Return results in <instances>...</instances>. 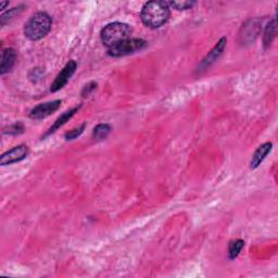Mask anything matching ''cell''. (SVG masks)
<instances>
[{
  "label": "cell",
  "instance_id": "e0dca14e",
  "mask_svg": "<svg viewBox=\"0 0 278 278\" xmlns=\"http://www.w3.org/2000/svg\"><path fill=\"white\" fill-rule=\"evenodd\" d=\"M170 5L176 10H188L192 9L195 5V1H188V0H178V1H171Z\"/></svg>",
  "mask_w": 278,
  "mask_h": 278
},
{
  "label": "cell",
  "instance_id": "8fae6325",
  "mask_svg": "<svg viewBox=\"0 0 278 278\" xmlns=\"http://www.w3.org/2000/svg\"><path fill=\"white\" fill-rule=\"evenodd\" d=\"M272 147H273L272 143H265L262 146L259 147L257 151L254 152L251 163H250V166H251V168H257L261 164V163L263 162V160L265 159L266 156H268L271 152Z\"/></svg>",
  "mask_w": 278,
  "mask_h": 278
},
{
  "label": "cell",
  "instance_id": "ac0fdd59",
  "mask_svg": "<svg viewBox=\"0 0 278 278\" xmlns=\"http://www.w3.org/2000/svg\"><path fill=\"white\" fill-rule=\"evenodd\" d=\"M86 127V124H83L81 126L78 127V128H74L72 130H70L67 134H65V139L67 140H73L75 138H78L79 136H80L81 134L84 133V129Z\"/></svg>",
  "mask_w": 278,
  "mask_h": 278
},
{
  "label": "cell",
  "instance_id": "44dd1931",
  "mask_svg": "<svg viewBox=\"0 0 278 278\" xmlns=\"http://www.w3.org/2000/svg\"><path fill=\"white\" fill-rule=\"evenodd\" d=\"M9 4L8 1H5V2H1V9H4L5 8V5Z\"/></svg>",
  "mask_w": 278,
  "mask_h": 278
},
{
  "label": "cell",
  "instance_id": "4fadbf2b",
  "mask_svg": "<svg viewBox=\"0 0 278 278\" xmlns=\"http://www.w3.org/2000/svg\"><path fill=\"white\" fill-rule=\"evenodd\" d=\"M275 36H276V19L273 18L270 21V23L266 25V29L264 32L263 42L265 48H269L271 46V43L273 42Z\"/></svg>",
  "mask_w": 278,
  "mask_h": 278
},
{
  "label": "cell",
  "instance_id": "30bf717a",
  "mask_svg": "<svg viewBox=\"0 0 278 278\" xmlns=\"http://www.w3.org/2000/svg\"><path fill=\"white\" fill-rule=\"evenodd\" d=\"M16 60V52L12 48H7L1 53V64H0V73L4 75L12 70Z\"/></svg>",
  "mask_w": 278,
  "mask_h": 278
},
{
  "label": "cell",
  "instance_id": "8992f818",
  "mask_svg": "<svg viewBox=\"0 0 278 278\" xmlns=\"http://www.w3.org/2000/svg\"><path fill=\"white\" fill-rule=\"evenodd\" d=\"M76 68H78V64H76V62L74 61V60H72V61H70L63 68V70L61 71V72L58 74L56 79H54V81L51 84L50 90L52 92H56V91H58L60 89H62L63 87L68 84V81L70 80L71 78H72L73 74L75 73Z\"/></svg>",
  "mask_w": 278,
  "mask_h": 278
},
{
  "label": "cell",
  "instance_id": "277c9868",
  "mask_svg": "<svg viewBox=\"0 0 278 278\" xmlns=\"http://www.w3.org/2000/svg\"><path fill=\"white\" fill-rule=\"evenodd\" d=\"M146 46L147 42L144 40H140V38H129V40H124L117 46L109 48L108 53L111 57H123L130 53L137 52L141 50V49H144Z\"/></svg>",
  "mask_w": 278,
  "mask_h": 278
},
{
  "label": "cell",
  "instance_id": "d6986e66",
  "mask_svg": "<svg viewBox=\"0 0 278 278\" xmlns=\"http://www.w3.org/2000/svg\"><path fill=\"white\" fill-rule=\"evenodd\" d=\"M23 130H24L23 125H22L21 123H16V124L11 125V126H9L7 128H4L3 133L9 134V135H18V134L23 133Z\"/></svg>",
  "mask_w": 278,
  "mask_h": 278
},
{
  "label": "cell",
  "instance_id": "5b68a950",
  "mask_svg": "<svg viewBox=\"0 0 278 278\" xmlns=\"http://www.w3.org/2000/svg\"><path fill=\"white\" fill-rule=\"evenodd\" d=\"M261 25H262V21L260 19H251L249 20L246 24L242 25V29L240 32V41L242 43H251L255 40L260 34Z\"/></svg>",
  "mask_w": 278,
  "mask_h": 278
},
{
  "label": "cell",
  "instance_id": "ba28073f",
  "mask_svg": "<svg viewBox=\"0 0 278 278\" xmlns=\"http://www.w3.org/2000/svg\"><path fill=\"white\" fill-rule=\"evenodd\" d=\"M60 106H61V100H54L50 102L40 103V105L36 106L34 109H32V111L30 113V118L34 119H45L56 112L60 108Z\"/></svg>",
  "mask_w": 278,
  "mask_h": 278
},
{
  "label": "cell",
  "instance_id": "9a60e30c",
  "mask_svg": "<svg viewBox=\"0 0 278 278\" xmlns=\"http://www.w3.org/2000/svg\"><path fill=\"white\" fill-rule=\"evenodd\" d=\"M244 246V241L240 240V239H238V240L235 241H232L230 243V248H228V257H230L231 260L236 259L239 253L241 252V250Z\"/></svg>",
  "mask_w": 278,
  "mask_h": 278
},
{
  "label": "cell",
  "instance_id": "52a82bcc",
  "mask_svg": "<svg viewBox=\"0 0 278 278\" xmlns=\"http://www.w3.org/2000/svg\"><path fill=\"white\" fill-rule=\"evenodd\" d=\"M29 155V148L25 145L16 146L11 150L4 152V154L0 158V165H10L12 163L20 162Z\"/></svg>",
  "mask_w": 278,
  "mask_h": 278
},
{
  "label": "cell",
  "instance_id": "3957f363",
  "mask_svg": "<svg viewBox=\"0 0 278 278\" xmlns=\"http://www.w3.org/2000/svg\"><path fill=\"white\" fill-rule=\"evenodd\" d=\"M132 35V27L122 22H114L108 24L101 31V40L108 48L117 46L119 43L127 40Z\"/></svg>",
  "mask_w": 278,
  "mask_h": 278
},
{
  "label": "cell",
  "instance_id": "7a4b0ae2",
  "mask_svg": "<svg viewBox=\"0 0 278 278\" xmlns=\"http://www.w3.org/2000/svg\"><path fill=\"white\" fill-rule=\"evenodd\" d=\"M52 19L46 12H37L32 15L24 26V34L30 40H40L51 30Z\"/></svg>",
  "mask_w": 278,
  "mask_h": 278
},
{
  "label": "cell",
  "instance_id": "ffe728a7",
  "mask_svg": "<svg viewBox=\"0 0 278 278\" xmlns=\"http://www.w3.org/2000/svg\"><path fill=\"white\" fill-rule=\"evenodd\" d=\"M96 88H97V83H95V81H91V83L87 84V85L84 87L83 91H81V95H83L84 97L88 96V95L90 94V92L94 91Z\"/></svg>",
  "mask_w": 278,
  "mask_h": 278
},
{
  "label": "cell",
  "instance_id": "7c38bea8",
  "mask_svg": "<svg viewBox=\"0 0 278 278\" xmlns=\"http://www.w3.org/2000/svg\"><path fill=\"white\" fill-rule=\"evenodd\" d=\"M79 109V108H74V109H71V110H69V111H67L65 113H63L61 117H59L58 119H57V121L53 123V125L52 126L48 129V132H47V134H46V136H48V135H50L51 133H54L56 132V130L58 129V128H60L62 126V125H64L65 123H67L69 119L72 118L74 114H75V112L78 111Z\"/></svg>",
  "mask_w": 278,
  "mask_h": 278
},
{
  "label": "cell",
  "instance_id": "6da1fadb",
  "mask_svg": "<svg viewBox=\"0 0 278 278\" xmlns=\"http://www.w3.org/2000/svg\"><path fill=\"white\" fill-rule=\"evenodd\" d=\"M170 18V7L165 1H149L141 10V21L150 29H159Z\"/></svg>",
  "mask_w": 278,
  "mask_h": 278
},
{
  "label": "cell",
  "instance_id": "5bb4252c",
  "mask_svg": "<svg viewBox=\"0 0 278 278\" xmlns=\"http://www.w3.org/2000/svg\"><path fill=\"white\" fill-rule=\"evenodd\" d=\"M111 132L110 125L108 124H99L94 128V132H92V137L96 140H103L108 137V135Z\"/></svg>",
  "mask_w": 278,
  "mask_h": 278
},
{
  "label": "cell",
  "instance_id": "9c48e42d",
  "mask_svg": "<svg viewBox=\"0 0 278 278\" xmlns=\"http://www.w3.org/2000/svg\"><path fill=\"white\" fill-rule=\"evenodd\" d=\"M226 42H227L226 37H222L219 42L215 45V47L212 49V50L206 54V57L202 60V62H201V64L199 65L198 71H204L205 69L210 68L215 61H217V59L222 56L223 52L225 50Z\"/></svg>",
  "mask_w": 278,
  "mask_h": 278
},
{
  "label": "cell",
  "instance_id": "2e32d148",
  "mask_svg": "<svg viewBox=\"0 0 278 278\" xmlns=\"http://www.w3.org/2000/svg\"><path fill=\"white\" fill-rule=\"evenodd\" d=\"M22 10H23V5H21V7H18V8H13V9L7 11L5 13H3L1 15V18H0V20H1V25L3 26L7 23H9L10 21H12L16 15H19L20 12H22Z\"/></svg>",
  "mask_w": 278,
  "mask_h": 278
}]
</instances>
